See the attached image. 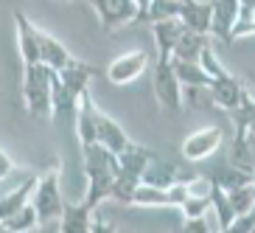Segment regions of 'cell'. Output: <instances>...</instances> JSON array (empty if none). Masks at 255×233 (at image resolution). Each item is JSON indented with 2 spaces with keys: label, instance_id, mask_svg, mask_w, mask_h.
<instances>
[{
  "label": "cell",
  "instance_id": "1",
  "mask_svg": "<svg viewBox=\"0 0 255 233\" xmlns=\"http://www.w3.org/2000/svg\"><path fill=\"white\" fill-rule=\"evenodd\" d=\"M53 70L42 62H28L23 65V104L31 118L45 121L53 115Z\"/></svg>",
  "mask_w": 255,
  "mask_h": 233
},
{
  "label": "cell",
  "instance_id": "2",
  "mask_svg": "<svg viewBox=\"0 0 255 233\" xmlns=\"http://www.w3.org/2000/svg\"><path fill=\"white\" fill-rule=\"evenodd\" d=\"M62 172L59 163H51L45 169L37 172V180H34V191H31V203L39 214V222H51V219L62 217V208H65V197H62Z\"/></svg>",
  "mask_w": 255,
  "mask_h": 233
},
{
  "label": "cell",
  "instance_id": "3",
  "mask_svg": "<svg viewBox=\"0 0 255 233\" xmlns=\"http://www.w3.org/2000/svg\"><path fill=\"white\" fill-rule=\"evenodd\" d=\"M151 90L168 113H182V82L174 73L171 56L157 53V65H154V73H151Z\"/></svg>",
  "mask_w": 255,
  "mask_h": 233
},
{
  "label": "cell",
  "instance_id": "4",
  "mask_svg": "<svg viewBox=\"0 0 255 233\" xmlns=\"http://www.w3.org/2000/svg\"><path fill=\"white\" fill-rule=\"evenodd\" d=\"M87 3L93 6L98 23H101V28L107 34L137 23V3L135 0H87Z\"/></svg>",
  "mask_w": 255,
  "mask_h": 233
},
{
  "label": "cell",
  "instance_id": "5",
  "mask_svg": "<svg viewBox=\"0 0 255 233\" xmlns=\"http://www.w3.org/2000/svg\"><path fill=\"white\" fill-rule=\"evenodd\" d=\"M239 25V0H210V37L233 45Z\"/></svg>",
  "mask_w": 255,
  "mask_h": 233
},
{
  "label": "cell",
  "instance_id": "6",
  "mask_svg": "<svg viewBox=\"0 0 255 233\" xmlns=\"http://www.w3.org/2000/svg\"><path fill=\"white\" fill-rule=\"evenodd\" d=\"M225 141V132L219 127H202V129H194L191 135H185L182 141V158L196 163V160H205L210 155H216L219 146Z\"/></svg>",
  "mask_w": 255,
  "mask_h": 233
},
{
  "label": "cell",
  "instance_id": "7",
  "mask_svg": "<svg viewBox=\"0 0 255 233\" xmlns=\"http://www.w3.org/2000/svg\"><path fill=\"white\" fill-rule=\"evenodd\" d=\"M146 68H149L146 51H127V53H121V56H115L104 73L113 84H129V82H135Z\"/></svg>",
  "mask_w": 255,
  "mask_h": 233
},
{
  "label": "cell",
  "instance_id": "8",
  "mask_svg": "<svg viewBox=\"0 0 255 233\" xmlns=\"http://www.w3.org/2000/svg\"><path fill=\"white\" fill-rule=\"evenodd\" d=\"M14 31H17V48L23 65L39 62V28L23 14V8H14Z\"/></svg>",
  "mask_w": 255,
  "mask_h": 233
},
{
  "label": "cell",
  "instance_id": "9",
  "mask_svg": "<svg viewBox=\"0 0 255 233\" xmlns=\"http://www.w3.org/2000/svg\"><path fill=\"white\" fill-rule=\"evenodd\" d=\"M208 93H210V101L219 107V110H233V107L239 104L241 93H244V87H241V82L236 79V76L227 70L225 76H213L208 84Z\"/></svg>",
  "mask_w": 255,
  "mask_h": 233
},
{
  "label": "cell",
  "instance_id": "10",
  "mask_svg": "<svg viewBox=\"0 0 255 233\" xmlns=\"http://www.w3.org/2000/svg\"><path fill=\"white\" fill-rule=\"evenodd\" d=\"M96 127H98V143L107 146L110 152H115V155L132 143V138L124 132V127H121L113 115H107L104 110H96Z\"/></svg>",
  "mask_w": 255,
  "mask_h": 233
},
{
  "label": "cell",
  "instance_id": "11",
  "mask_svg": "<svg viewBox=\"0 0 255 233\" xmlns=\"http://www.w3.org/2000/svg\"><path fill=\"white\" fill-rule=\"evenodd\" d=\"M93 214L96 211L90 205H84L82 200L79 203H65L62 217H59V231L62 233H90Z\"/></svg>",
  "mask_w": 255,
  "mask_h": 233
},
{
  "label": "cell",
  "instance_id": "12",
  "mask_svg": "<svg viewBox=\"0 0 255 233\" xmlns=\"http://www.w3.org/2000/svg\"><path fill=\"white\" fill-rule=\"evenodd\" d=\"M115 158H118V172H124V174H129V177H137V180H140L143 172H146V166H149V160L154 158V152L132 141L127 149H121Z\"/></svg>",
  "mask_w": 255,
  "mask_h": 233
},
{
  "label": "cell",
  "instance_id": "13",
  "mask_svg": "<svg viewBox=\"0 0 255 233\" xmlns=\"http://www.w3.org/2000/svg\"><path fill=\"white\" fill-rule=\"evenodd\" d=\"M70 59H73V53L62 45L56 37H51V34H45L39 28V62L51 70H62L70 65Z\"/></svg>",
  "mask_w": 255,
  "mask_h": 233
},
{
  "label": "cell",
  "instance_id": "14",
  "mask_svg": "<svg viewBox=\"0 0 255 233\" xmlns=\"http://www.w3.org/2000/svg\"><path fill=\"white\" fill-rule=\"evenodd\" d=\"M34 180H37V172H31L20 186H14L11 191L0 197V225L6 222L8 217H14L17 211L23 208L25 203H31V191H34Z\"/></svg>",
  "mask_w": 255,
  "mask_h": 233
},
{
  "label": "cell",
  "instance_id": "15",
  "mask_svg": "<svg viewBox=\"0 0 255 233\" xmlns=\"http://www.w3.org/2000/svg\"><path fill=\"white\" fill-rule=\"evenodd\" d=\"M180 23L208 37L210 34V0H182L180 3Z\"/></svg>",
  "mask_w": 255,
  "mask_h": 233
},
{
  "label": "cell",
  "instance_id": "16",
  "mask_svg": "<svg viewBox=\"0 0 255 233\" xmlns=\"http://www.w3.org/2000/svg\"><path fill=\"white\" fill-rule=\"evenodd\" d=\"M171 65H174V73H177V79H180L185 87H191V90H208L210 84V76L205 73V68L199 65V59H174L171 56Z\"/></svg>",
  "mask_w": 255,
  "mask_h": 233
},
{
  "label": "cell",
  "instance_id": "17",
  "mask_svg": "<svg viewBox=\"0 0 255 233\" xmlns=\"http://www.w3.org/2000/svg\"><path fill=\"white\" fill-rule=\"evenodd\" d=\"M205 42H208V37H205V34H199V31L185 28V25H182L180 37H177V42H174L171 56H174V59H199V53H202Z\"/></svg>",
  "mask_w": 255,
  "mask_h": 233
},
{
  "label": "cell",
  "instance_id": "18",
  "mask_svg": "<svg viewBox=\"0 0 255 233\" xmlns=\"http://www.w3.org/2000/svg\"><path fill=\"white\" fill-rule=\"evenodd\" d=\"M180 31H182L180 17H171V20H157V23H151V34H154V42H157V53H163V56H171L174 42H177V37H180Z\"/></svg>",
  "mask_w": 255,
  "mask_h": 233
},
{
  "label": "cell",
  "instance_id": "19",
  "mask_svg": "<svg viewBox=\"0 0 255 233\" xmlns=\"http://www.w3.org/2000/svg\"><path fill=\"white\" fill-rule=\"evenodd\" d=\"M174 180H180V177H177V166L168 163V160H163V158H157V155L149 160V166H146V172H143V177H140V183L160 186V188L171 186Z\"/></svg>",
  "mask_w": 255,
  "mask_h": 233
},
{
  "label": "cell",
  "instance_id": "20",
  "mask_svg": "<svg viewBox=\"0 0 255 233\" xmlns=\"http://www.w3.org/2000/svg\"><path fill=\"white\" fill-rule=\"evenodd\" d=\"M39 225H42V222H39V214H37V208H34V203H25L23 208L14 214V217H8L6 222L0 225V231H8V233H28V231H37Z\"/></svg>",
  "mask_w": 255,
  "mask_h": 233
},
{
  "label": "cell",
  "instance_id": "21",
  "mask_svg": "<svg viewBox=\"0 0 255 233\" xmlns=\"http://www.w3.org/2000/svg\"><path fill=\"white\" fill-rule=\"evenodd\" d=\"M210 208L216 211V217H219V222H216L219 231H230L233 219H236V211H233L230 200H227V191H225V188L213 186V191H210Z\"/></svg>",
  "mask_w": 255,
  "mask_h": 233
},
{
  "label": "cell",
  "instance_id": "22",
  "mask_svg": "<svg viewBox=\"0 0 255 233\" xmlns=\"http://www.w3.org/2000/svg\"><path fill=\"white\" fill-rule=\"evenodd\" d=\"M210 180H213V186L230 191V188H236V186L253 183V172H250V169H241V166H230V169H219V172H213L210 174Z\"/></svg>",
  "mask_w": 255,
  "mask_h": 233
},
{
  "label": "cell",
  "instance_id": "23",
  "mask_svg": "<svg viewBox=\"0 0 255 233\" xmlns=\"http://www.w3.org/2000/svg\"><path fill=\"white\" fill-rule=\"evenodd\" d=\"M137 186H140L137 177H129V174H124V172H115L110 200H113V203H121V205H132V194H135Z\"/></svg>",
  "mask_w": 255,
  "mask_h": 233
},
{
  "label": "cell",
  "instance_id": "24",
  "mask_svg": "<svg viewBox=\"0 0 255 233\" xmlns=\"http://www.w3.org/2000/svg\"><path fill=\"white\" fill-rule=\"evenodd\" d=\"M227 200H230L233 211H236V217L241 214H247L255 203V183H244V186H236L227 191Z\"/></svg>",
  "mask_w": 255,
  "mask_h": 233
},
{
  "label": "cell",
  "instance_id": "25",
  "mask_svg": "<svg viewBox=\"0 0 255 233\" xmlns=\"http://www.w3.org/2000/svg\"><path fill=\"white\" fill-rule=\"evenodd\" d=\"M180 3H182V0H149V8H146L143 20L157 23V20H171V17H180Z\"/></svg>",
  "mask_w": 255,
  "mask_h": 233
},
{
  "label": "cell",
  "instance_id": "26",
  "mask_svg": "<svg viewBox=\"0 0 255 233\" xmlns=\"http://www.w3.org/2000/svg\"><path fill=\"white\" fill-rule=\"evenodd\" d=\"M208 208H210V197H194V194H188L185 200L180 203V214H182V219L185 217H202V214H208Z\"/></svg>",
  "mask_w": 255,
  "mask_h": 233
},
{
  "label": "cell",
  "instance_id": "27",
  "mask_svg": "<svg viewBox=\"0 0 255 233\" xmlns=\"http://www.w3.org/2000/svg\"><path fill=\"white\" fill-rule=\"evenodd\" d=\"M199 65L205 68V73H208L210 79H213V76H225V73H227V68L219 62V56L213 53V48H210L208 42H205L202 53H199Z\"/></svg>",
  "mask_w": 255,
  "mask_h": 233
},
{
  "label": "cell",
  "instance_id": "28",
  "mask_svg": "<svg viewBox=\"0 0 255 233\" xmlns=\"http://www.w3.org/2000/svg\"><path fill=\"white\" fill-rule=\"evenodd\" d=\"M180 231L182 233H208L210 225H208V219H205V214L202 217H185L182 225H180Z\"/></svg>",
  "mask_w": 255,
  "mask_h": 233
},
{
  "label": "cell",
  "instance_id": "29",
  "mask_svg": "<svg viewBox=\"0 0 255 233\" xmlns=\"http://www.w3.org/2000/svg\"><path fill=\"white\" fill-rule=\"evenodd\" d=\"M253 34H255V14L250 17V20H244V23L236 25V34H233V37L241 39V37H253Z\"/></svg>",
  "mask_w": 255,
  "mask_h": 233
},
{
  "label": "cell",
  "instance_id": "30",
  "mask_svg": "<svg viewBox=\"0 0 255 233\" xmlns=\"http://www.w3.org/2000/svg\"><path fill=\"white\" fill-rule=\"evenodd\" d=\"M11 172H17V166H14V160L8 158L6 152L0 149V180H3V177H8V174Z\"/></svg>",
  "mask_w": 255,
  "mask_h": 233
},
{
  "label": "cell",
  "instance_id": "31",
  "mask_svg": "<svg viewBox=\"0 0 255 233\" xmlns=\"http://www.w3.org/2000/svg\"><path fill=\"white\" fill-rule=\"evenodd\" d=\"M255 14V0H239V23L250 20Z\"/></svg>",
  "mask_w": 255,
  "mask_h": 233
},
{
  "label": "cell",
  "instance_id": "32",
  "mask_svg": "<svg viewBox=\"0 0 255 233\" xmlns=\"http://www.w3.org/2000/svg\"><path fill=\"white\" fill-rule=\"evenodd\" d=\"M135 3H137V20H143L146 8H149V0H135Z\"/></svg>",
  "mask_w": 255,
  "mask_h": 233
},
{
  "label": "cell",
  "instance_id": "33",
  "mask_svg": "<svg viewBox=\"0 0 255 233\" xmlns=\"http://www.w3.org/2000/svg\"><path fill=\"white\" fill-rule=\"evenodd\" d=\"M253 183H255V166H253Z\"/></svg>",
  "mask_w": 255,
  "mask_h": 233
}]
</instances>
